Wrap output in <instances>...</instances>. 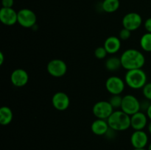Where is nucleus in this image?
Instances as JSON below:
<instances>
[{"mask_svg": "<svg viewBox=\"0 0 151 150\" xmlns=\"http://www.w3.org/2000/svg\"><path fill=\"white\" fill-rule=\"evenodd\" d=\"M109 127L116 132L125 131L131 127V116L122 110H114L107 119Z\"/></svg>", "mask_w": 151, "mask_h": 150, "instance_id": "f03ea898", "label": "nucleus"}, {"mask_svg": "<svg viewBox=\"0 0 151 150\" xmlns=\"http://www.w3.org/2000/svg\"><path fill=\"white\" fill-rule=\"evenodd\" d=\"M52 104L55 110L64 111L67 110L70 104V99L66 93L63 91L56 92L52 97Z\"/></svg>", "mask_w": 151, "mask_h": 150, "instance_id": "9d476101", "label": "nucleus"}, {"mask_svg": "<svg viewBox=\"0 0 151 150\" xmlns=\"http://www.w3.org/2000/svg\"><path fill=\"white\" fill-rule=\"evenodd\" d=\"M147 150H151V143L148 145V147H147Z\"/></svg>", "mask_w": 151, "mask_h": 150, "instance_id": "7c9ffc66", "label": "nucleus"}, {"mask_svg": "<svg viewBox=\"0 0 151 150\" xmlns=\"http://www.w3.org/2000/svg\"><path fill=\"white\" fill-rule=\"evenodd\" d=\"M131 143L134 149L145 148L148 143V135L144 130H134L131 136Z\"/></svg>", "mask_w": 151, "mask_h": 150, "instance_id": "ddd939ff", "label": "nucleus"}, {"mask_svg": "<svg viewBox=\"0 0 151 150\" xmlns=\"http://www.w3.org/2000/svg\"><path fill=\"white\" fill-rule=\"evenodd\" d=\"M114 111L109 101H99L94 104L92 107V113L97 119L107 120L109 116Z\"/></svg>", "mask_w": 151, "mask_h": 150, "instance_id": "423d86ee", "label": "nucleus"}, {"mask_svg": "<svg viewBox=\"0 0 151 150\" xmlns=\"http://www.w3.org/2000/svg\"><path fill=\"white\" fill-rule=\"evenodd\" d=\"M142 18L139 13L135 12L128 13L123 17L122 21V26L130 31L138 29L142 24Z\"/></svg>", "mask_w": 151, "mask_h": 150, "instance_id": "1a4fd4ad", "label": "nucleus"}, {"mask_svg": "<svg viewBox=\"0 0 151 150\" xmlns=\"http://www.w3.org/2000/svg\"><path fill=\"white\" fill-rule=\"evenodd\" d=\"M105 67L109 71H116L119 70L122 67L120 57H118L116 56H111L106 59L105 62Z\"/></svg>", "mask_w": 151, "mask_h": 150, "instance_id": "a211bd4d", "label": "nucleus"}, {"mask_svg": "<svg viewBox=\"0 0 151 150\" xmlns=\"http://www.w3.org/2000/svg\"><path fill=\"white\" fill-rule=\"evenodd\" d=\"M37 21V16L32 10L21 9L18 12V23L24 28L33 27Z\"/></svg>", "mask_w": 151, "mask_h": 150, "instance_id": "0eeeda50", "label": "nucleus"}, {"mask_svg": "<svg viewBox=\"0 0 151 150\" xmlns=\"http://www.w3.org/2000/svg\"><path fill=\"white\" fill-rule=\"evenodd\" d=\"M4 55L3 54L2 51H0V65H2L4 63Z\"/></svg>", "mask_w": 151, "mask_h": 150, "instance_id": "cd10ccee", "label": "nucleus"}, {"mask_svg": "<svg viewBox=\"0 0 151 150\" xmlns=\"http://www.w3.org/2000/svg\"><path fill=\"white\" fill-rule=\"evenodd\" d=\"M13 119V113L11 109L7 106H2L0 108V124L3 126L10 124Z\"/></svg>", "mask_w": 151, "mask_h": 150, "instance_id": "f3484780", "label": "nucleus"}, {"mask_svg": "<svg viewBox=\"0 0 151 150\" xmlns=\"http://www.w3.org/2000/svg\"><path fill=\"white\" fill-rule=\"evenodd\" d=\"M146 114H147L148 119L151 121V104L148 107V108L147 109V110H146Z\"/></svg>", "mask_w": 151, "mask_h": 150, "instance_id": "bb28decb", "label": "nucleus"}, {"mask_svg": "<svg viewBox=\"0 0 151 150\" xmlns=\"http://www.w3.org/2000/svg\"><path fill=\"white\" fill-rule=\"evenodd\" d=\"M0 21L6 26H13L18 23V12L13 7H1L0 10Z\"/></svg>", "mask_w": 151, "mask_h": 150, "instance_id": "f8f14e48", "label": "nucleus"}, {"mask_svg": "<svg viewBox=\"0 0 151 150\" xmlns=\"http://www.w3.org/2000/svg\"><path fill=\"white\" fill-rule=\"evenodd\" d=\"M109 101L114 109H120L122 105V96H121V95H111Z\"/></svg>", "mask_w": 151, "mask_h": 150, "instance_id": "412c9836", "label": "nucleus"}, {"mask_svg": "<svg viewBox=\"0 0 151 150\" xmlns=\"http://www.w3.org/2000/svg\"><path fill=\"white\" fill-rule=\"evenodd\" d=\"M122 43L119 37L110 36L107 38L105 41L103 46L107 51L108 54H115L120 50Z\"/></svg>", "mask_w": 151, "mask_h": 150, "instance_id": "2eb2a0df", "label": "nucleus"}, {"mask_svg": "<svg viewBox=\"0 0 151 150\" xmlns=\"http://www.w3.org/2000/svg\"><path fill=\"white\" fill-rule=\"evenodd\" d=\"M122 67L126 71L142 69L145 64V57L142 51L135 49H128L120 56Z\"/></svg>", "mask_w": 151, "mask_h": 150, "instance_id": "f257e3e1", "label": "nucleus"}, {"mask_svg": "<svg viewBox=\"0 0 151 150\" xmlns=\"http://www.w3.org/2000/svg\"><path fill=\"white\" fill-rule=\"evenodd\" d=\"M139 44L143 51L151 52V33H145L140 38Z\"/></svg>", "mask_w": 151, "mask_h": 150, "instance_id": "aec40b11", "label": "nucleus"}, {"mask_svg": "<svg viewBox=\"0 0 151 150\" xmlns=\"http://www.w3.org/2000/svg\"><path fill=\"white\" fill-rule=\"evenodd\" d=\"M131 36V31L128 30V29L122 28L119 33V38L121 41H128Z\"/></svg>", "mask_w": 151, "mask_h": 150, "instance_id": "5701e85b", "label": "nucleus"}, {"mask_svg": "<svg viewBox=\"0 0 151 150\" xmlns=\"http://www.w3.org/2000/svg\"><path fill=\"white\" fill-rule=\"evenodd\" d=\"M142 94L147 100L151 101V82H147L142 88Z\"/></svg>", "mask_w": 151, "mask_h": 150, "instance_id": "b1692460", "label": "nucleus"}, {"mask_svg": "<svg viewBox=\"0 0 151 150\" xmlns=\"http://www.w3.org/2000/svg\"><path fill=\"white\" fill-rule=\"evenodd\" d=\"M147 114L141 111L137 112L131 116V127L134 130H144L147 125Z\"/></svg>", "mask_w": 151, "mask_h": 150, "instance_id": "4468645a", "label": "nucleus"}, {"mask_svg": "<svg viewBox=\"0 0 151 150\" xmlns=\"http://www.w3.org/2000/svg\"><path fill=\"white\" fill-rule=\"evenodd\" d=\"M147 130H148L149 133L151 134V121H150V123L147 124Z\"/></svg>", "mask_w": 151, "mask_h": 150, "instance_id": "c85d7f7f", "label": "nucleus"}, {"mask_svg": "<svg viewBox=\"0 0 151 150\" xmlns=\"http://www.w3.org/2000/svg\"><path fill=\"white\" fill-rule=\"evenodd\" d=\"M13 4H14V0H1L2 7L10 8V7H13Z\"/></svg>", "mask_w": 151, "mask_h": 150, "instance_id": "393cba45", "label": "nucleus"}, {"mask_svg": "<svg viewBox=\"0 0 151 150\" xmlns=\"http://www.w3.org/2000/svg\"><path fill=\"white\" fill-rule=\"evenodd\" d=\"M144 27L147 32L151 33V17L146 19L145 21L144 22Z\"/></svg>", "mask_w": 151, "mask_h": 150, "instance_id": "a878e982", "label": "nucleus"}, {"mask_svg": "<svg viewBox=\"0 0 151 150\" xmlns=\"http://www.w3.org/2000/svg\"><path fill=\"white\" fill-rule=\"evenodd\" d=\"M29 81V74L23 69H16L10 74V82L17 88H22L27 84Z\"/></svg>", "mask_w": 151, "mask_h": 150, "instance_id": "9b49d317", "label": "nucleus"}, {"mask_svg": "<svg viewBox=\"0 0 151 150\" xmlns=\"http://www.w3.org/2000/svg\"><path fill=\"white\" fill-rule=\"evenodd\" d=\"M110 127H109L107 120H104V119H97L91 123V132L94 135H99V136L106 135Z\"/></svg>", "mask_w": 151, "mask_h": 150, "instance_id": "dca6fc26", "label": "nucleus"}, {"mask_svg": "<svg viewBox=\"0 0 151 150\" xmlns=\"http://www.w3.org/2000/svg\"><path fill=\"white\" fill-rule=\"evenodd\" d=\"M133 150H147L145 148H142V149H134Z\"/></svg>", "mask_w": 151, "mask_h": 150, "instance_id": "c756f323", "label": "nucleus"}, {"mask_svg": "<svg viewBox=\"0 0 151 150\" xmlns=\"http://www.w3.org/2000/svg\"><path fill=\"white\" fill-rule=\"evenodd\" d=\"M108 52L104 46H99L94 50V56L99 60H103L107 56Z\"/></svg>", "mask_w": 151, "mask_h": 150, "instance_id": "4be33fe9", "label": "nucleus"}, {"mask_svg": "<svg viewBox=\"0 0 151 150\" xmlns=\"http://www.w3.org/2000/svg\"><path fill=\"white\" fill-rule=\"evenodd\" d=\"M67 65L60 59H52L47 66V71L49 74L53 77L60 78L64 76L67 72Z\"/></svg>", "mask_w": 151, "mask_h": 150, "instance_id": "39448f33", "label": "nucleus"}, {"mask_svg": "<svg viewBox=\"0 0 151 150\" xmlns=\"http://www.w3.org/2000/svg\"><path fill=\"white\" fill-rule=\"evenodd\" d=\"M125 80L117 76H111L106 81V88L111 95H121L125 88Z\"/></svg>", "mask_w": 151, "mask_h": 150, "instance_id": "6e6552de", "label": "nucleus"}, {"mask_svg": "<svg viewBox=\"0 0 151 150\" xmlns=\"http://www.w3.org/2000/svg\"><path fill=\"white\" fill-rule=\"evenodd\" d=\"M119 6V0H103L102 2V9L103 11L108 13H112L117 11Z\"/></svg>", "mask_w": 151, "mask_h": 150, "instance_id": "6ab92c4d", "label": "nucleus"}, {"mask_svg": "<svg viewBox=\"0 0 151 150\" xmlns=\"http://www.w3.org/2000/svg\"><path fill=\"white\" fill-rule=\"evenodd\" d=\"M147 76L142 69L127 71L125 75V84L134 90L142 89L147 84Z\"/></svg>", "mask_w": 151, "mask_h": 150, "instance_id": "7ed1b4c3", "label": "nucleus"}, {"mask_svg": "<svg viewBox=\"0 0 151 150\" xmlns=\"http://www.w3.org/2000/svg\"><path fill=\"white\" fill-rule=\"evenodd\" d=\"M121 110L131 116L137 112L141 111V102L132 94H127L122 96Z\"/></svg>", "mask_w": 151, "mask_h": 150, "instance_id": "20e7f679", "label": "nucleus"}]
</instances>
